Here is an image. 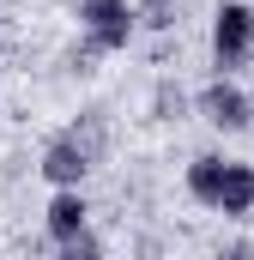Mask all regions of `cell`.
<instances>
[{"label": "cell", "mask_w": 254, "mask_h": 260, "mask_svg": "<svg viewBox=\"0 0 254 260\" xmlns=\"http://www.w3.org/2000/svg\"><path fill=\"white\" fill-rule=\"evenodd\" d=\"M248 55H254V6L224 0L218 18H212V61H218V73H236Z\"/></svg>", "instance_id": "6da1fadb"}, {"label": "cell", "mask_w": 254, "mask_h": 260, "mask_svg": "<svg viewBox=\"0 0 254 260\" xmlns=\"http://www.w3.org/2000/svg\"><path fill=\"white\" fill-rule=\"evenodd\" d=\"M79 18H85V43L97 55L127 49V37H133V6L127 0H79Z\"/></svg>", "instance_id": "7a4b0ae2"}, {"label": "cell", "mask_w": 254, "mask_h": 260, "mask_svg": "<svg viewBox=\"0 0 254 260\" xmlns=\"http://www.w3.org/2000/svg\"><path fill=\"white\" fill-rule=\"evenodd\" d=\"M200 115H206L212 127H224V133H242L254 121V103L230 85V79H212V85L200 91Z\"/></svg>", "instance_id": "3957f363"}, {"label": "cell", "mask_w": 254, "mask_h": 260, "mask_svg": "<svg viewBox=\"0 0 254 260\" xmlns=\"http://www.w3.org/2000/svg\"><path fill=\"white\" fill-rule=\"evenodd\" d=\"M37 170H43L55 188H79V182L91 176V151H85V145H73V139L61 133V139L43 151V164H37Z\"/></svg>", "instance_id": "277c9868"}, {"label": "cell", "mask_w": 254, "mask_h": 260, "mask_svg": "<svg viewBox=\"0 0 254 260\" xmlns=\"http://www.w3.org/2000/svg\"><path fill=\"white\" fill-rule=\"evenodd\" d=\"M43 224H49V236H55V242L79 236V230H91V206H85V194H79V188H55L49 212H43Z\"/></svg>", "instance_id": "5b68a950"}, {"label": "cell", "mask_w": 254, "mask_h": 260, "mask_svg": "<svg viewBox=\"0 0 254 260\" xmlns=\"http://www.w3.org/2000/svg\"><path fill=\"white\" fill-rule=\"evenodd\" d=\"M224 218H248L254 212V164H224V182H218V200H212Z\"/></svg>", "instance_id": "8992f818"}, {"label": "cell", "mask_w": 254, "mask_h": 260, "mask_svg": "<svg viewBox=\"0 0 254 260\" xmlns=\"http://www.w3.org/2000/svg\"><path fill=\"white\" fill-rule=\"evenodd\" d=\"M218 182H224V157H194L188 164V194L194 200L212 206V200H218Z\"/></svg>", "instance_id": "52a82bcc"}, {"label": "cell", "mask_w": 254, "mask_h": 260, "mask_svg": "<svg viewBox=\"0 0 254 260\" xmlns=\"http://www.w3.org/2000/svg\"><path fill=\"white\" fill-rule=\"evenodd\" d=\"M133 24L170 30V24H176V0H139V6H133Z\"/></svg>", "instance_id": "ba28073f"}, {"label": "cell", "mask_w": 254, "mask_h": 260, "mask_svg": "<svg viewBox=\"0 0 254 260\" xmlns=\"http://www.w3.org/2000/svg\"><path fill=\"white\" fill-rule=\"evenodd\" d=\"M61 260H103V242H97L91 230H79V236L61 242Z\"/></svg>", "instance_id": "9c48e42d"}, {"label": "cell", "mask_w": 254, "mask_h": 260, "mask_svg": "<svg viewBox=\"0 0 254 260\" xmlns=\"http://www.w3.org/2000/svg\"><path fill=\"white\" fill-rule=\"evenodd\" d=\"M151 109H157V121H182V109H188V97H182L176 85H157V97H151Z\"/></svg>", "instance_id": "30bf717a"}, {"label": "cell", "mask_w": 254, "mask_h": 260, "mask_svg": "<svg viewBox=\"0 0 254 260\" xmlns=\"http://www.w3.org/2000/svg\"><path fill=\"white\" fill-rule=\"evenodd\" d=\"M218 260H254V242H230V248H218Z\"/></svg>", "instance_id": "8fae6325"}]
</instances>
